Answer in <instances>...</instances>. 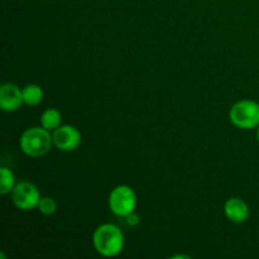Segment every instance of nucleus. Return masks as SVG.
Here are the masks:
<instances>
[{"instance_id": "nucleus-3", "label": "nucleus", "mask_w": 259, "mask_h": 259, "mask_svg": "<svg viewBox=\"0 0 259 259\" xmlns=\"http://www.w3.org/2000/svg\"><path fill=\"white\" fill-rule=\"evenodd\" d=\"M230 121L240 129H253L259 126V104L253 100H240L232 106Z\"/></svg>"}, {"instance_id": "nucleus-5", "label": "nucleus", "mask_w": 259, "mask_h": 259, "mask_svg": "<svg viewBox=\"0 0 259 259\" xmlns=\"http://www.w3.org/2000/svg\"><path fill=\"white\" fill-rule=\"evenodd\" d=\"M10 195H12L13 204L18 209L24 210V211L35 209L40 200L39 190L34 184L29 181H22L15 185Z\"/></svg>"}, {"instance_id": "nucleus-6", "label": "nucleus", "mask_w": 259, "mask_h": 259, "mask_svg": "<svg viewBox=\"0 0 259 259\" xmlns=\"http://www.w3.org/2000/svg\"><path fill=\"white\" fill-rule=\"evenodd\" d=\"M53 146L63 152H71L81 144V133L73 125H60L52 132Z\"/></svg>"}, {"instance_id": "nucleus-11", "label": "nucleus", "mask_w": 259, "mask_h": 259, "mask_svg": "<svg viewBox=\"0 0 259 259\" xmlns=\"http://www.w3.org/2000/svg\"><path fill=\"white\" fill-rule=\"evenodd\" d=\"M15 185L17 182H15V176L12 169H9L8 167H2L0 169V194H10Z\"/></svg>"}, {"instance_id": "nucleus-10", "label": "nucleus", "mask_w": 259, "mask_h": 259, "mask_svg": "<svg viewBox=\"0 0 259 259\" xmlns=\"http://www.w3.org/2000/svg\"><path fill=\"white\" fill-rule=\"evenodd\" d=\"M61 123H62V115L57 109H47L46 111H43L42 116H40V125L50 132H53L58 126L62 125Z\"/></svg>"}, {"instance_id": "nucleus-8", "label": "nucleus", "mask_w": 259, "mask_h": 259, "mask_svg": "<svg viewBox=\"0 0 259 259\" xmlns=\"http://www.w3.org/2000/svg\"><path fill=\"white\" fill-rule=\"evenodd\" d=\"M224 212L228 220L235 224H242L249 217V207L247 202L239 197H232L224 205Z\"/></svg>"}, {"instance_id": "nucleus-12", "label": "nucleus", "mask_w": 259, "mask_h": 259, "mask_svg": "<svg viewBox=\"0 0 259 259\" xmlns=\"http://www.w3.org/2000/svg\"><path fill=\"white\" fill-rule=\"evenodd\" d=\"M37 209L43 215H53L57 211V202H56V200L53 197L43 196L40 197L39 202H38Z\"/></svg>"}, {"instance_id": "nucleus-1", "label": "nucleus", "mask_w": 259, "mask_h": 259, "mask_svg": "<svg viewBox=\"0 0 259 259\" xmlns=\"http://www.w3.org/2000/svg\"><path fill=\"white\" fill-rule=\"evenodd\" d=\"M124 234L116 225L103 224L94 232L93 243L103 257H115L124 248Z\"/></svg>"}, {"instance_id": "nucleus-2", "label": "nucleus", "mask_w": 259, "mask_h": 259, "mask_svg": "<svg viewBox=\"0 0 259 259\" xmlns=\"http://www.w3.org/2000/svg\"><path fill=\"white\" fill-rule=\"evenodd\" d=\"M19 146L23 153L32 158L46 156L53 146L52 134L42 125L32 126L20 136Z\"/></svg>"}, {"instance_id": "nucleus-7", "label": "nucleus", "mask_w": 259, "mask_h": 259, "mask_svg": "<svg viewBox=\"0 0 259 259\" xmlns=\"http://www.w3.org/2000/svg\"><path fill=\"white\" fill-rule=\"evenodd\" d=\"M24 104L23 93L17 85L7 82L0 88V108L7 113L17 111Z\"/></svg>"}, {"instance_id": "nucleus-14", "label": "nucleus", "mask_w": 259, "mask_h": 259, "mask_svg": "<svg viewBox=\"0 0 259 259\" xmlns=\"http://www.w3.org/2000/svg\"><path fill=\"white\" fill-rule=\"evenodd\" d=\"M257 139H258V142H259V126H258V131H257Z\"/></svg>"}, {"instance_id": "nucleus-13", "label": "nucleus", "mask_w": 259, "mask_h": 259, "mask_svg": "<svg viewBox=\"0 0 259 259\" xmlns=\"http://www.w3.org/2000/svg\"><path fill=\"white\" fill-rule=\"evenodd\" d=\"M125 220L128 223V225H131V227H137L139 224V222H141V219H139L138 214H136V211H133L128 217H125Z\"/></svg>"}, {"instance_id": "nucleus-9", "label": "nucleus", "mask_w": 259, "mask_h": 259, "mask_svg": "<svg viewBox=\"0 0 259 259\" xmlns=\"http://www.w3.org/2000/svg\"><path fill=\"white\" fill-rule=\"evenodd\" d=\"M23 100L28 106H37L38 104L42 103L43 100V90L39 85L30 83V85L24 86L22 89Z\"/></svg>"}, {"instance_id": "nucleus-4", "label": "nucleus", "mask_w": 259, "mask_h": 259, "mask_svg": "<svg viewBox=\"0 0 259 259\" xmlns=\"http://www.w3.org/2000/svg\"><path fill=\"white\" fill-rule=\"evenodd\" d=\"M137 196L132 187L119 185L111 190L109 195V207L116 217L125 218L136 210Z\"/></svg>"}]
</instances>
